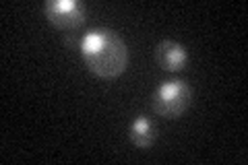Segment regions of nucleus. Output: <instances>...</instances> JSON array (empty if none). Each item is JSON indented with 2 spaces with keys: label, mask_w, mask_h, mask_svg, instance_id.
Segmentation results:
<instances>
[{
  "label": "nucleus",
  "mask_w": 248,
  "mask_h": 165,
  "mask_svg": "<svg viewBox=\"0 0 248 165\" xmlns=\"http://www.w3.org/2000/svg\"><path fill=\"white\" fill-rule=\"evenodd\" d=\"M81 54L87 68L102 78L122 75L128 64V48L124 39L108 27H93L81 37Z\"/></svg>",
  "instance_id": "1"
},
{
  "label": "nucleus",
  "mask_w": 248,
  "mask_h": 165,
  "mask_svg": "<svg viewBox=\"0 0 248 165\" xmlns=\"http://www.w3.org/2000/svg\"><path fill=\"white\" fill-rule=\"evenodd\" d=\"M192 104V87L182 78H168L153 93V112L161 118H180Z\"/></svg>",
  "instance_id": "2"
},
{
  "label": "nucleus",
  "mask_w": 248,
  "mask_h": 165,
  "mask_svg": "<svg viewBox=\"0 0 248 165\" xmlns=\"http://www.w3.org/2000/svg\"><path fill=\"white\" fill-rule=\"evenodd\" d=\"M44 15L58 29H77L87 19V9L81 0H48Z\"/></svg>",
  "instance_id": "3"
},
{
  "label": "nucleus",
  "mask_w": 248,
  "mask_h": 165,
  "mask_svg": "<svg viewBox=\"0 0 248 165\" xmlns=\"http://www.w3.org/2000/svg\"><path fill=\"white\" fill-rule=\"evenodd\" d=\"M155 58H157V64L164 68V70H170V73H178L186 66L188 62V52L182 44L174 42V39H164V42L157 44L155 48Z\"/></svg>",
  "instance_id": "4"
},
{
  "label": "nucleus",
  "mask_w": 248,
  "mask_h": 165,
  "mask_svg": "<svg viewBox=\"0 0 248 165\" xmlns=\"http://www.w3.org/2000/svg\"><path fill=\"white\" fill-rule=\"evenodd\" d=\"M128 138L130 143L139 149H147L155 143V130H153V124L147 120L145 116H137L133 124L128 126Z\"/></svg>",
  "instance_id": "5"
}]
</instances>
